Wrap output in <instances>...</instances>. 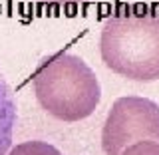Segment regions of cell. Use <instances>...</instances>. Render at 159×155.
<instances>
[{"instance_id":"cell-1","label":"cell","mask_w":159,"mask_h":155,"mask_svg":"<svg viewBox=\"0 0 159 155\" xmlns=\"http://www.w3.org/2000/svg\"><path fill=\"white\" fill-rule=\"evenodd\" d=\"M99 52L103 64L119 76L133 82L159 80V14L143 8L109 16Z\"/></svg>"},{"instance_id":"cell-2","label":"cell","mask_w":159,"mask_h":155,"mask_svg":"<svg viewBox=\"0 0 159 155\" xmlns=\"http://www.w3.org/2000/svg\"><path fill=\"white\" fill-rule=\"evenodd\" d=\"M44 112L60 121H80L96 112L102 89L92 68L80 56L56 52L44 58L32 76Z\"/></svg>"},{"instance_id":"cell-3","label":"cell","mask_w":159,"mask_h":155,"mask_svg":"<svg viewBox=\"0 0 159 155\" xmlns=\"http://www.w3.org/2000/svg\"><path fill=\"white\" fill-rule=\"evenodd\" d=\"M137 141L159 143V106L139 96L119 98L107 112L102 149L106 155H119Z\"/></svg>"},{"instance_id":"cell-4","label":"cell","mask_w":159,"mask_h":155,"mask_svg":"<svg viewBox=\"0 0 159 155\" xmlns=\"http://www.w3.org/2000/svg\"><path fill=\"white\" fill-rule=\"evenodd\" d=\"M14 125H16V99L12 88L0 72V155H6L12 147Z\"/></svg>"},{"instance_id":"cell-5","label":"cell","mask_w":159,"mask_h":155,"mask_svg":"<svg viewBox=\"0 0 159 155\" xmlns=\"http://www.w3.org/2000/svg\"><path fill=\"white\" fill-rule=\"evenodd\" d=\"M6 155H62V151L48 141H24L12 147Z\"/></svg>"},{"instance_id":"cell-6","label":"cell","mask_w":159,"mask_h":155,"mask_svg":"<svg viewBox=\"0 0 159 155\" xmlns=\"http://www.w3.org/2000/svg\"><path fill=\"white\" fill-rule=\"evenodd\" d=\"M119 155H159V143L155 141H137L125 147Z\"/></svg>"},{"instance_id":"cell-7","label":"cell","mask_w":159,"mask_h":155,"mask_svg":"<svg viewBox=\"0 0 159 155\" xmlns=\"http://www.w3.org/2000/svg\"><path fill=\"white\" fill-rule=\"evenodd\" d=\"M42 2H50V4H76V2H84V0H42Z\"/></svg>"}]
</instances>
